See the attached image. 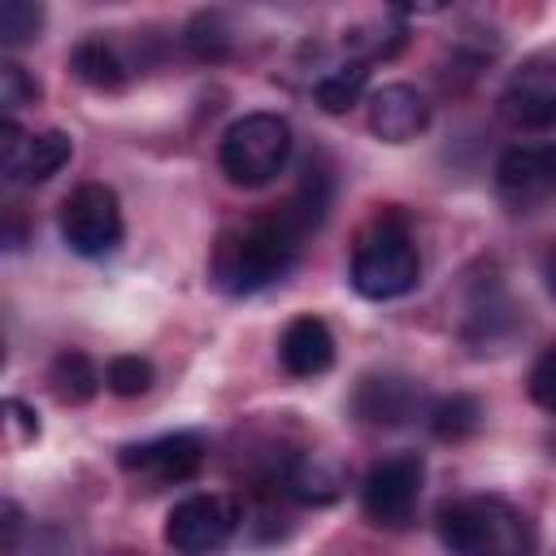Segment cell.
Instances as JSON below:
<instances>
[{"label": "cell", "instance_id": "12", "mask_svg": "<svg viewBox=\"0 0 556 556\" xmlns=\"http://www.w3.org/2000/svg\"><path fill=\"white\" fill-rule=\"evenodd\" d=\"M430 126V104L413 83H382L369 96V130L382 143H408Z\"/></svg>", "mask_w": 556, "mask_h": 556}, {"label": "cell", "instance_id": "29", "mask_svg": "<svg viewBox=\"0 0 556 556\" xmlns=\"http://www.w3.org/2000/svg\"><path fill=\"white\" fill-rule=\"evenodd\" d=\"M4 248H22V226H17V217H9V230H4Z\"/></svg>", "mask_w": 556, "mask_h": 556}, {"label": "cell", "instance_id": "13", "mask_svg": "<svg viewBox=\"0 0 556 556\" xmlns=\"http://www.w3.org/2000/svg\"><path fill=\"white\" fill-rule=\"evenodd\" d=\"M417 382L400 374H365L352 391V413L365 426H404L417 417Z\"/></svg>", "mask_w": 556, "mask_h": 556}, {"label": "cell", "instance_id": "28", "mask_svg": "<svg viewBox=\"0 0 556 556\" xmlns=\"http://www.w3.org/2000/svg\"><path fill=\"white\" fill-rule=\"evenodd\" d=\"M543 282H547V291L556 295V243H552L547 256H543Z\"/></svg>", "mask_w": 556, "mask_h": 556}, {"label": "cell", "instance_id": "23", "mask_svg": "<svg viewBox=\"0 0 556 556\" xmlns=\"http://www.w3.org/2000/svg\"><path fill=\"white\" fill-rule=\"evenodd\" d=\"M43 26V4L35 0H4L0 4V43L4 48H17V43H30Z\"/></svg>", "mask_w": 556, "mask_h": 556}, {"label": "cell", "instance_id": "15", "mask_svg": "<svg viewBox=\"0 0 556 556\" xmlns=\"http://www.w3.org/2000/svg\"><path fill=\"white\" fill-rule=\"evenodd\" d=\"M282 495H291L295 504H334L343 495V469L317 452L308 456H291L278 473Z\"/></svg>", "mask_w": 556, "mask_h": 556}, {"label": "cell", "instance_id": "1", "mask_svg": "<svg viewBox=\"0 0 556 556\" xmlns=\"http://www.w3.org/2000/svg\"><path fill=\"white\" fill-rule=\"evenodd\" d=\"M300 248H304V235L282 213H269V217L226 230L217 239L208 278L226 295H256L269 282L291 274V265L300 261Z\"/></svg>", "mask_w": 556, "mask_h": 556}, {"label": "cell", "instance_id": "7", "mask_svg": "<svg viewBox=\"0 0 556 556\" xmlns=\"http://www.w3.org/2000/svg\"><path fill=\"white\" fill-rule=\"evenodd\" d=\"M239 530V504L217 491H195L182 495L165 513V543L178 556H208L222 552Z\"/></svg>", "mask_w": 556, "mask_h": 556}, {"label": "cell", "instance_id": "2", "mask_svg": "<svg viewBox=\"0 0 556 556\" xmlns=\"http://www.w3.org/2000/svg\"><path fill=\"white\" fill-rule=\"evenodd\" d=\"M439 539L452 556H534V521L504 495H465L439 508Z\"/></svg>", "mask_w": 556, "mask_h": 556}, {"label": "cell", "instance_id": "6", "mask_svg": "<svg viewBox=\"0 0 556 556\" xmlns=\"http://www.w3.org/2000/svg\"><path fill=\"white\" fill-rule=\"evenodd\" d=\"M421 486H426V460H421V452H391V456H382L365 473V482H361V513L374 526L400 530V526L413 521L417 500H421Z\"/></svg>", "mask_w": 556, "mask_h": 556}, {"label": "cell", "instance_id": "22", "mask_svg": "<svg viewBox=\"0 0 556 556\" xmlns=\"http://www.w3.org/2000/svg\"><path fill=\"white\" fill-rule=\"evenodd\" d=\"M152 378H156L152 361H148V356H135V352L113 356V361L104 365V387H109L117 400H139V395L152 387Z\"/></svg>", "mask_w": 556, "mask_h": 556}, {"label": "cell", "instance_id": "25", "mask_svg": "<svg viewBox=\"0 0 556 556\" xmlns=\"http://www.w3.org/2000/svg\"><path fill=\"white\" fill-rule=\"evenodd\" d=\"M530 400L547 413H556V343H547L530 365Z\"/></svg>", "mask_w": 556, "mask_h": 556}, {"label": "cell", "instance_id": "18", "mask_svg": "<svg viewBox=\"0 0 556 556\" xmlns=\"http://www.w3.org/2000/svg\"><path fill=\"white\" fill-rule=\"evenodd\" d=\"M48 382H52V395H56L61 404H87V400L104 387V374L96 369V361H91L87 352L65 348V352L52 356V365H48Z\"/></svg>", "mask_w": 556, "mask_h": 556}, {"label": "cell", "instance_id": "9", "mask_svg": "<svg viewBox=\"0 0 556 556\" xmlns=\"http://www.w3.org/2000/svg\"><path fill=\"white\" fill-rule=\"evenodd\" d=\"M117 465L148 482L152 491L156 486H178V482H191L200 469H204V439L191 434V430H174V434H156V439H143V443H126L117 452Z\"/></svg>", "mask_w": 556, "mask_h": 556}, {"label": "cell", "instance_id": "14", "mask_svg": "<svg viewBox=\"0 0 556 556\" xmlns=\"http://www.w3.org/2000/svg\"><path fill=\"white\" fill-rule=\"evenodd\" d=\"M278 361L291 378H317L334 365V334L321 317L300 313L287 321L282 339H278Z\"/></svg>", "mask_w": 556, "mask_h": 556}, {"label": "cell", "instance_id": "10", "mask_svg": "<svg viewBox=\"0 0 556 556\" xmlns=\"http://www.w3.org/2000/svg\"><path fill=\"white\" fill-rule=\"evenodd\" d=\"M74 156V139L65 130H39L26 135L13 117L0 122V169L9 182H48L52 174H61Z\"/></svg>", "mask_w": 556, "mask_h": 556}, {"label": "cell", "instance_id": "24", "mask_svg": "<svg viewBox=\"0 0 556 556\" xmlns=\"http://www.w3.org/2000/svg\"><path fill=\"white\" fill-rule=\"evenodd\" d=\"M39 96V83L17 65V61H4L0 65V104H4V117H13L22 104H30Z\"/></svg>", "mask_w": 556, "mask_h": 556}, {"label": "cell", "instance_id": "3", "mask_svg": "<svg viewBox=\"0 0 556 556\" xmlns=\"http://www.w3.org/2000/svg\"><path fill=\"white\" fill-rule=\"evenodd\" d=\"M356 295L365 300H400L421 282V252L395 213H378L352 248V269H348Z\"/></svg>", "mask_w": 556, "mask_h": 556}, {"label": "cell", "instance_id": "21", "mask_svg": "<svg viewBox=\"0 0 556 556\" xmlns=\"http://www.w3.org/2000/svg\"><path fill=\"white\" fill-rule=\"evenodd\" d=\"M182 43H187V52L191 56H200V61H222L226 52H230V22L217 13V9H204V13H195L191 22H187V30H182Z\"/></svg>", "mask_w": 556, "mask_h": 556}, {"label": "cell", "instance_id": "4", "mask_svg": "<svg viewBox=\"0 0 556 556\" xmlns=\"http://www.w3.org/2000/svg\"><path fill=\"white\" fill-rule=\"evenodd\" d=\"M287 156H291V122L269 109L235 117L217 143V165L235 187H265L269 178L282 174Z\"/></svg>", "mask_w": 556, "mask_h": 556}, {"label": "cell", "instance_id": "8", "mask_svg": "<svg viewBox=\"0 0 556 556\" xmlns=\"http://www.w3.org/2000/svg\"><path fill=\"white\" fill-rule=\"evenodd\" d=\"M500 113L521 130H556V43L521 56L500 91Z\"/></svg>", "mask_w": 556, "mask_h": 556}, {"label": "cell", "instance_id": "26", "mask_svg": "<svg viewBox=\"0 0 556 556\" xmlns=\"http://www.w3.org/2000/svg\"><path fill=\"white\" fill-rule=\"evenodd\" d=\"M4 421L17 430L22 443H35L39 439V413L26 400H4Z\"/></svg>", "mask_w": 556, "mask_h": 556}, {"label": "cell", "instance_id": "17", "mask_svg": "<svg viewBox=\"0 0 556 556\" xmlns=\"http://www.w3.org/2000/svg\"><path fill=\"white\" fill-rule=\"evenodd\" d=\"M70 70H74L78 83H87V87H96V91H117V87L126 83V61H122L117 48H113L109 39H100V35L74 43Z\"/></svg>", "mask_w": 556, "mask_h": 556}, {"label": "cell", "instance_id": "16", "mask_svg": "<svg viewBox=\"0 0 556 556\" xmlns=\"http://www.w3.org/2000/svg\"><path fill=\"white\" fill-rule=\"evenodd\" d=\"M330 195H334V178H330V169H321V165H313V161H308V169H304L300 187L291 191V200H287V204H278V213H282L300 235H308V230H317V226L326 222Z\"/></svg>", "mask_w": 556, "mask_h": 556}, {"label": "cell", "instance_id": "5", "mask_svg": "<svg viewBox=\"0 0 556 556\" xmlns=\"http://www.w3.org/2000/svg\"><path fill=\"white\" fill-rule=\"evenodd\" d=\"M61 239L74 256H109L122 243V204L117 191L104 182H83L61 200Z\"/></svg>", "mask_w": 556, "mask_h": 556}, {"label": "cell", "instance_id": "11", "mask_svg": "<svg viewBox=\"0 0 556 556\" xmlns=\"http://www.w3.org/2000/svg\"><path fill=\"white\" fill-rule=\"evenodd\" d=\"M495 187L508 204H534L556 195V139L504 148L495 161Z\"/></svg>", "mask_w": 556, "mask_h": 556}, {"label": "cell", "instance_id": "27", "mask_svg": "<svg viewBox=\"0 0 556 556\" xmlns=\"http://www.w3.org/2000/svg\"><path fill=\"white\" fill-rule=\"evenodd\" d=\"M0 530H4V556H17V539H22V508L13 500L0 504Z\"/></svg>", "mask_w": 556, "mask_h": 556}, {"label": "cell", "instance_id": "19", "mask_svg": "<svg viewBox=\"0 0 556 556\" xmlns=\"http://www.w3.org/2000/svg\"><path fill=\"white\" fill-rule=\"evenodd\" d=\"M365 83H369V65H365L361 56H352V61L326 70V74L313 83V100H317L321 113H348V109L361 100Z\"/></svg>", "mask_w": 556, "mask_h": 556}, {"label": "cell", "instance_id": "20", "mask_svg": "<svg viewBox=\"0 0 556 556\" xmlns=\"http://www.w3.org/2000/svg\"><path fill=\"white\" fill-rule=\"evenodd\" d=\"M478 426H482V404H478L473 395H465V391L443 395V400H434V408H430V434L443 439V443H460V439H469Z\"/></svg>", "mask_w": 556, "mask_h": 556}]
</instances>
